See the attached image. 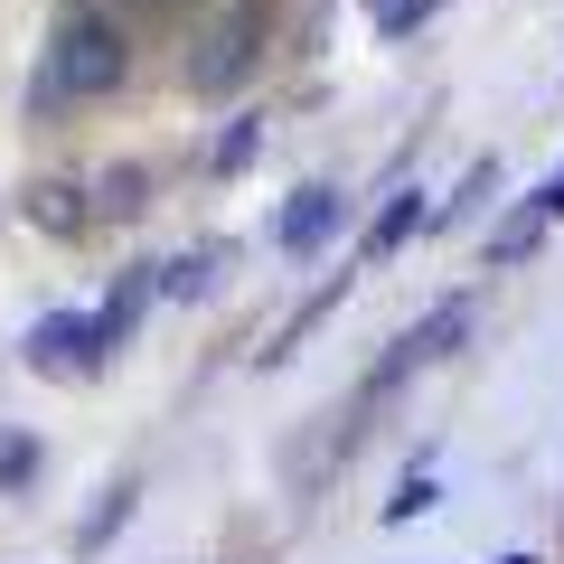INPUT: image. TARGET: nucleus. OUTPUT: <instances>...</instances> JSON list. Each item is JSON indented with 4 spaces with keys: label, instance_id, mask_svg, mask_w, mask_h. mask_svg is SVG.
I'll return each instance as SVG.
<instances>
[{
    "label": "nucleus",
    "instance_id": "nucleus-2",
    "mask_svg": "<svg viewBox=\"0 0 564 564\" xmlns=\"http://www.w3.org/2000/svg\"><path fill=\"white\" fill-rule=\"evenodd\" d=\"M254 66H263V0H236L188 57V95H236Z\"/></svg>",
    "mask_w": 564,
    "mask_h": 564
},
{
    "label": "nucleus",
    "instance_id": "nucleus-16",
    "mask_svg": "<svg viewBox=\"0 0 564 564\" xmlns=\"http://www.w3.org/2000/svg\"><path fill=\"white\" fill-rule=\"evenodd\" d=\"M433 499H443V489H433V480H423V470H414V480H404L395 499H386V527H404V518H423V508H433Z\"/></svg>",
    "mask_w": 564,
    "mask_h": 564
},
{
    "label": "nucleus",
    "instance_id": "nucleus-6",
    "mask_svg": "<svg viewBox=\"0 0 564 564\" xmlns=\"http://www.w3.org/2000/svg\"><path fill=\"white\" fill-rule=\"evenodd\" d=\"M226 263H236V245L226 236H198V245H180V254L161 263V302H207L226 282Z\"/></svg>",
    "mask_w": 564,
    "mask_h": 564
},
{
    "label": "nucleus",
    "instance_id": "nucleus-3",
    "mask_svg": "<svg viewBox=\"0 0 564 564\" xmlns=\"http://www.w3.org/2000/svg\"><path fill=\"white\" fill-rule=\"evenodd\" d=\"M470 321H480V302H470V292H452V302H433V311H423V321L404 329L395 348H386V367H377V377H367V395H386V386L423 377V367H443L452 348L470 339Z\"/></svg>",
    "mask_w": 564,
    "mask_h": 564
},
{
    "label": "nucleus",
    "instance_id": "nucleus-9",
    "mask_svg": "<svg viewBox=\"0 0 564 564\" xmlns=\"http://www.w3.org/2000/svg\"><path fill=\"white\" fill-rule=\"evenodd\" d=\"M29 217H39L47 236H85V226H95V188L85 180H39L29 188Z\"/></svg>",
    "mask_w": 564,
    "mask_h": 564
},
{
    "label": "nucleus",
    "instance_id": "nucleus-18",
    "mask_svg": "<svg viewBox=\"0 0 564 564\" xmlns=\"http://www.w3.org/2000/svg\"><path fill=\"white\" fill-rule=\"evenodd\" d=\"M536 207H545V217H564V170H555V180L536 188Z\"/></svg>",
    "mask_w": 564,
    "mask_h": 564
},
{
    "label": "nucleus",
    "instance_id": "nucleus-15",
    "mask_svg": "<svg viewBox=\"0 0 564 564\" xmlns=\"http://www.w3.org/2000/svg\"><path fill=\"white\" fill-rule=\"evenodd\" d=\"M39 480V433H20V423H0V489Z\"/></svg>",
    "mask_w": 564,
    "mask_h": 564
},
{
    "label": "nucleus",
    "instance_id": "nucleus-8",
    "mask_svg": "<svg viewBox=\"0 0 564 564\" xmlns=\"http://www.w3.org/2000/svg\"><path fill=\"white\" fill-rule=\"evenodd\" d=\"M151 302H161V263H122V282L104 292V311H95L104 339H113V358L132 348V329H141V311H151Z\"/></svg>",
    "mask_w": 564,
    "mask_h": 564
},
{
    "label": "nucleus",
    "instance_id": "nucleus-19",
    "mask_svg": "<svg viewBox=\"0 0 564 564\" xmlns=\"http://www.w3.org/2000/svg\"><path fill=\"white\" fill-rule=\"evenodd\" d=\"M499 564H536V555H499Z\"/></svg>",
    "mask_w": 564,
    "mask_h": 564
},
{
    "label": "nucleus",
    "instance_id": "nucleus-11",
    "mask_svg": "<svg viewBox=\"0 0 564 564\" xmlns=\"http://www.w3.org/2000/svg\"><path fill=\"white\" fill-rule=\"evenodd\" d=\"M85 188H95V217H141V207H151V198H141V188H151V180H141L132 161L95 170V180H85Z\"/></svg>",
    "mask_w": 564,
    "mask_h": 564
},
{
    "label": "nucleus",
    "instance_id": "nucleus-17",
    "mask_svg": "<svg viewBox=\"0 0 564 564\" xmlns=\"http://www.w3.org/2000/svg\"><path fill=\"white\" fill-rule=\"evenodd\" d=\"M122 518H132V489H113V499H104V508H95V518H85V555H95V545H104V536H113V527H122Z\"/></svg>",
    "mask_w": 564,
    "mask_h": 564
},
{
    "label": "nucleus",
    "instance_id": "nucleus-10",
    "mask_svg": "<svg viewBox=\"0 0 564 564\" xmlns=\"http://www.w3.org/2000/svg\"><path fill=\"white\" fill-rule=\"evenodd\" d=\"M545 226H555V217H545L536 198H527V207H508V217H499V236H489V273H508V263H527V254L545 245Z\"/></svg>",
    "mask_w": 564,
    "mask_h": 564
},
{
    "label": "nucleus",
    "instance_id": "nucleus-12",
    "mask_svg": "<svg viewBox=\"0 0 564 564\" xmlns=\"http://www.w3.org/2000/svg\"><path fill=\"white\" fill-rule=\"evenodd\" d=\"M489 198H499V161H470V170H462V188H452V198L433 207V226H462V217H480Z\"/></svg>",
    "mask_w": 564,
    "mask_h": 564
},
{
    "label": "nucleus",
    "instance_id": "nucleus-5",
    "mask_svg": "<svg viewBox=\"0 0 564 564\" xmlns=\"http://www.w3.org/2000/svg\"><path fill=\"white\" fill-rule=\"evenodd\" d=\"M339 226H348V188L311 180V188H292V207L273 217V245H282L292 263H311V254H321L329 236H339Z\"/></svg>",
    "mask_w": 564,
    "mask_h": 564
},
{
    "label": "nucleus",
    "instance_id": "nucleus-13",
    "mask_svg": "<svg viewBox=\"0 0 564 564\" xmlns=\"http://www.w3.org/2000/svg\"><path fill=\"white\" fill-rule=\"evenodd\" d=\"M254 151H263V113H236V122L217 132V151H207V170H217V180H236Z\"/></svg>",
    "mask_w": 564,
    "mask_h": 564
},
{
    "label": "nucleus",
    "instance_id": "nucleus-14",
    "mask_svg": "<svg viewBox=\"0 0 564 564\" xmlns=\"http://www.w3.org/2000/svg\"><path fill=\"white\" fill-rule=\"evenodd\" d=\"M433 10H452V0H367V20H377V39H414Z\"/></svg>",
    "mask_w": 564,
    "mask_h": 564
},
{
    "label": "nucleus",
    "instance_id": "nucleus-7",
    "mask_svg": "<svg viewBox=\"0 0 564 564\" xmlns=\"http://www.w3.org/2000/svg\"><path fill=\"white\" fill-rule=\"evenodd\" d=\"M414 236H433V207H423V188H395V198L377 207V226L358 236V263H386V254H404Z\"/></svg>",
    "mask_w": 564,
    "mask_h": 564
},
{
    "label": "nucleus",
    "instance_id": "nucleus-1",
    "mask_svg": "<svg viewBox=\"0 0 564 564\" xmlns=\"http://www.w3.org/2000/svg\"><path fill=\"white\" fill-rule=\"evenodd\" d=\"M122 66H132L122 29L104 20V10H66V20L47 29V47H39V76H29V113H66V104L113 95Z\"/></svg>",
    "mask_w": 564,
    "mask_h": 564
},
{
    "label": "nucleus",
    "instance_id": "nucleus-4",
    "mask_svg": "<svg viewBox=\"0 0 564 564\" xmlns=\"http://www.w3.org/2000/svg\"><path fill=\"white\" fill-rule=\"evenodd\" d=\"M20 358L39 367V377H95V367H113V339H104L95 311H39L20 339Z\"/></svg>",
    "mask_w": 564,
    "mask_h": 564
}]
</instances>
